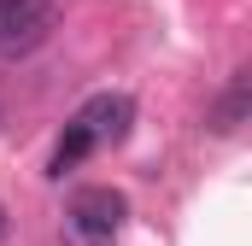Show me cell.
I'll use <instances>...</instances> for the list:
<instances>
[{
	"label": "cell",
	"mask_w": 252,
	"mask_h": 246,
	"mask_svg": "<svg viewBox=\"0 0 252 246\" xmlns=\"http://www.w3.org/2000/svg\"><path fill=\"white\" fill-rule=\"evenodd\" d=\"M124 217H129V199L118 187H82L70 199V211H64V229H70L76 246H112Z\"/></svg>",
	"instance_id": "1"
},
{
	"label": "cell",
	"mask_w": 252,
	"mask_h": 246,
	"mask_svg": "<svg viewBox=\"0 0 252 246\" xmlns=\"http://www.w3.org/2000/svg\"><path fill=\"white\" fill-rule=\"evenodd\" d=\"M94 153V141H88V129L70 118L64 123V135H59V147H53V164H47V176H64V170H76L82 158Z\"/></svg>",
	"instance_id": "5"
},
{
	"label": "cell",
	"mask_w": 252,
	"mask_h": 246,
	"mask_svg": "<svg viewBox=\"0 0 252 246\" xmlns=\"http://www.w3.org/2000/svg\"><path fill=\"white\" fill-rule=\"evenodd\" d=\"M0 246H6V205H0Z\"/></svg>",
	"instance_id": "6"
},
{
	"label": "cell",
	"mask_w": 252,
	"mask_h": 246,
	"mask_svg": "<svg viewBox=\"0 0 252 246\" xmlns=\"http://www.w3.org/2000/svg\"><path fill=\"white\" fill-rule=\"evenodd\" d=\"M76 123L88 129V141H94V153L100 147H118V141H129V123H135V100L129 94H94L82 112H76Z\"/></svg>",
	"instance_id": "3"
},
{
	"label": "cell",
	"mask_w": 252,
	"mask_h": 246,
	"mask_svg": "<svg viewBox=\"0 0 252 246\" xmlns=\"http://www.w3.org/2000/svg\"><path fill=\"white\" fill-rule=\"evenodd\" d=\"M53 35L47 0H0V59H24Z\"/></svg>",
	"instance_id": "2"
},
{
	"label": "cell",
	"mask_w": 252,
	"mask_h": 246,
	"mask_svg": "<svg viewBox=\"0 0 252 246\" xmlns=\"http://www.w3.org/2000/svg\"><path fill=\"white\" fill-rule=\"evenodd\" d=\"M247 118H252V70H235V76H229V88L211 100V118H205V123H211L217 135H235Z\"/></svg>",
	"instance_id": "4"
}]
</instances>
